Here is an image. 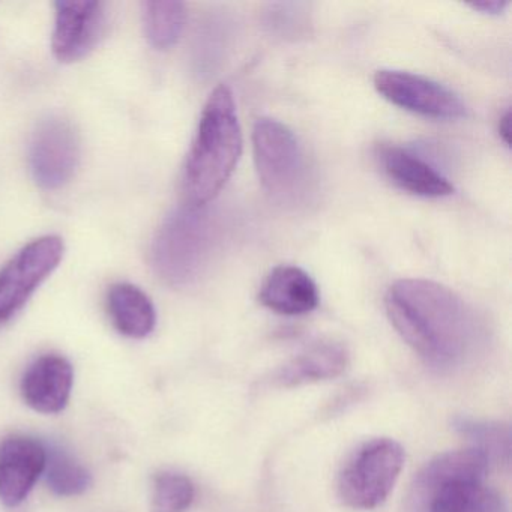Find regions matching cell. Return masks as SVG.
I'll use <instances>...</instances> for the list:
<instances>
[{"label": "cell", "mask_w": 512, "mask_h": 512, "mask_svg": "<svg viewBox=\"0 0 512 512\" xmlns=\"http://www.w3.org/2000/svg\"><path fill=\"white\" fill-rule=\"evenodd\" d=\"M214 221L206 206L185 205L164 220L152 244V266L169 286L196 281L214 245Z\"/></svg>", "instance_id": "3"}, {"label": "cell", "mask_w": 512, "mask_h": 512, "mask_svg": "<svg viewBox=\"0 0 512 512\" xmlns=\"http://www.w3.org/2000/svg\"><path fill=\"white\" fill-rule=\"evenodd\" d=\"M374 88L385 100L401 109L433 119H460L466 104L451 89L419 74L380 70L374 74Z\"/></svg>", "instance_id": "8"}, {"label": "cell", "mask_w": 512, "mask_h": 512, "mask_svg": "<svg viewBox=\"0 0 512 512\" xmlns=\"http://www.w3.org/2000/svg\"><path fill=\"white\" fill-rule=\"evenodd\" d=\"M47 482L58 496H79L92 484V476L82 463L61 448L47 449Z\"/></svg>", "instance_id": "19"}, {"label": "cell", "mask_w": 512, "mask_h": 512, "mask_svg": "<svg viewBox=\"0 0 512 512\" xmlns=\"http://www.w3.org/2000/svg\"><path fill=\"white\" fill-rule=\"evenodd\" d=\"M47 448L28 436H10L0 442V500L17 506L29 496L46 469Z\"/></svg>", "instance_id": "11"}, {"label": "cell", "mask_w": 512, "mask_h": 512, "mask_svg": "<svg viewBox=\"0 0 512 512\" xmlns=\"http://www.w3.org/2000/svg\"><path fill=\"white\" fill-rule=\"evenodd\" d=\"M499 134L503 143L509 146V136H511V112L509 110H506L505 115L500 116Z\"/></svg>", "instance_id": "23"}, {"label": "cell", "mask_w": 512, "mask_h": 512, "mask_svg": "<svg viewBox=\"0 0 512 512\" xmlns=\"http://www.w3.org/2000/svg\"><path fill=\"white\" fill-rule=\"evenodd\" d=\"M349 353L346 347L334 341H325L308 347L301 355L284 364L272 374V385L280 388L305 385L334 379L346 370Z\"/></svg>", "instance_id": "15"}, {"label": "cell", "mask_w": 512, "mask_h": 512, "mask_svg": "<svg viewBox=\"0 0 512 512\" xmlns=\"http://www.w3.org/2000/svg\"><path fill=\"white\" fill-rule=\"evenodd\" d=\"M82 160V140L76 125L61 115L44 118L29 145L32 178L44 190H61L76 176Z\"/></svg>", "instance_id": "6"}, {"label": "cell", "mask_w": 512, "mask_h": 512, "mask_svg": "<svg viewBox=\"0 0 512 512\" xmlns=\"http://www.w3.org/2000/svg\"><path fill=\"white\" fill-rule=\"evenodd\" d=\"M259 301L283 316H302L319 305L317 284L304 269L281 265L272 269L260 287Z\"/></svg>", "instance_id": "14"}, {"label": "cell", "mask_w": 512, "mask_h": 512, "mask_svg": "<svg viewBox=\"0 0 512 512\" xmlns=\"http://www.w3.org/2000/svg\"><path fill=\"white\" fill-rule=\"evenodd\" d=\"M455 430L461 436L476 443L475 448L484 452L488 460L509 464L511 461V430L500 422L478 421V419L457 418Z\"/></svg>", "instance_id": "20"}, {"label": "cell", "mask_w": 512, "mask_h": 512, "mask_svg": "<svg viewBox=\"0 0 512 512\" xmlns=\"http://www.w3.org/2000/svg\"><path fill=\"white\" fill-rule=\"evenodd\" d=\"M253 154L260 184L272 200L281 205H296L304 199L310 182L307 157L287 125L277 119H257Z\"/></svg>", "instance_id": "4"}, {"label": "cell", "mask_w": 512, "mask_h": 512, "mask_svg": "<svg viewBox=\"0 0 512 512\" xmlns=\"http://www.w3.org/2000/svg\"><path fill=\"white\" fill-rule=\"evenodd\" d=\"M427 512H508V506L482 479H455L434 493Z\"/></svg>", "instance_id": "17"}, {"label": "cell", "mask_w": 512, "mask_h": 512, "mask_svg": "<svg viewBox=\"0 0 512 512\" xmlns=\"http://www.w3.org/2000/svg\"><path fill=\"white\" fill-rule=\"evenodd\" d=\"M404 451L391 439L365 443L338 476V496L353 509H373L385 502L400 476Z\"/></svg>", "instance_id": "5"}, {"label": "cell", "mask_w": 512, "mask_h": 512, "mask_svg": "<svg viewBox=\"0 0 512 512\" xmlns=\"http://www.w3.org/2000/svg\"><path fill=\"white\" fill-rule=\"evenodd\" d=\"M376 158L382 172L401 190L427 199L451 196L454 185L418 155L397 145H380Z\"/></svg>", "instance_id": "12"}, {"label": "cell", "mask_w": 512, "mask_h": 512, "mask_svg": "<svg viewBox=\"0 0 512 512\" xmlns=\"http://www.w3.org/2000/svg\"><path fill=\"white\" fill-rule=\"evenodd\" d=\"M64 253V241L47 235L29 242L0 269V325L28 304L38 287L58 268Z\"/></svg>", "instance_id": "7"}, {"label": "cell", "mask_w": 512, "mask_h": 512, "mask_svg": "<svg viewBox=\"0 0 512 512\" xmlns=\"http://www.w3.org/2000/svg\"><path fill=\"white\" fill-rule=\"evenodd\" d=\"M142 16L149 44L157 50H169L178 43L187 25V5L182 2H145Z\"/></svg>", "instance_id": "18"}, {"label": "cell", "mask_w": 512, "mask_h": 512, "mask_svg": "<svg viewBox=\"0 0 512 512\" xmlns=\"http://www.w3.org/2000/svg\"><path fill=\"white\" fill-rule=\"evenodd\" d=\"M244 149L235 97L227 85L212 91L203 107L184 169L188 205L206 206L235 172Z\"/></svg>", "instance_id": "2"}, {"label": "cell", "mask_w": 512, "mask_h": 512, "mask_svg": "<svg viewBox=\"0 0 512 512\" xmlns=\"http://www.w3.org/2000/svg\"><path fill=\"white\" fill-rule=\"evenodd\" d=\"M52 50L62 64L86 58L97 47L107 28L103 2H56Z\"/></svg>", "instance_id": "9"}, {"label": "cell", "mask_w": 512, "mask_h": 512, "mask_svg": "<svg viewBox=\"0 0 512 512\" xmlns=\"http://www.w3.org/2000/svg\"><path fill=\"white\" fill-rule=\"evenodd\" d=\"M487 455L476 448L445 452L425 464L413 478L404 500V511L427 512L437 490L455 479H482L488 470Z\"/></svg>", "instance_id": "10"}, {"label": "cell", "mask_w": 512, "mask_h": 512, "mask_svg": "<svg viewBox=\"0 0 512 512\" xmlns=\"http://www.w3.org/2000/svg\"><path fill=\"white\" fill-rule=\"evenodd\" d=\"M194 500V485L182 473L164 472L155 476L152 512H185Z\"/></svg>", "instance_id": "21"}, {"label": "cell", "mask_w": 512, "mask_h": 512, "mask_svg": "<svg viewBox=\"0 0 512 512\" xmlns=\"http://www.w3.org/2000/svg\"><path fill=\"white\" fill-rule=\"evenodd\" d=\"M385 308L395 331L439 373L466 367L487 343V329L478 313L436 281H395L386 292Z\"/></svg>", "instance_id": "1"}, {"label": "cell", "mask_w": 512, "mask_h": 512, "mask_svg": "<svg viewBox=\"0 0 512 512\" xmlns=\"http://www.w3.org/2000/svg\"><path fill=\"white\" fill-rule=\"evenodd\" d=\"M506 5H508V2H505V0H482V2L470 4V7L485 14H499L505 10Z\"/></svg>", "instance_id": "22"}, {"label": "cell", "mask_w": 512, "mask_h": 512, "mask_svg": "<svg viewBox=\"0 0 512 512\" xmlns=\"http://www.w3.org/2000/svg\"><path fill=\"white\" fill-rule=\"evenodd\" d=\"M107 308L113 325L125 337L145 338L154 331L157 323L154 304L134 284H113L107 293Z\"/></svg>", "instance_id": "16"}, {"label": "cell", "mask_w": 512, "mask_h": 512, "mask_svg": "<svg viewBox=\"0 0 512 512\" xmlns=\"http://www.w3.org/2000/svg\"><path fill=\"white\" fill-rule=\"evenodd\" d=\"M73 382V367L68 359L59 355L41 356L23 376V400L37 412H61L70 400Z\"/></svg>", "instance_id": "13"}]
</instances>
